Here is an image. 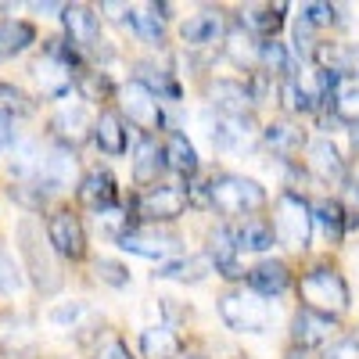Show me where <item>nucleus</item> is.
Masks as SVG:
<instances>
[{"label":"nucleus","mask_w":359,"mask_h":359,"mask_svg":"<svg viewBox=\"0 0 359 359\" xmlns=\"http://www.w3.org/2000/svg\"><path fill=\"white\" fill-rule=\"evenodd\" d=\"M298 294H302L306 309L323 313V316H341L348 309V302H352L345 277L338 273V269H331V266H313L309 273L302 277V284H298Z\"/></svg>","instance_id":"nucleus-1"},{"label":"nucleus","mask_w":359,"mask_h":359,"mask_svg":"<svg viewBox=\"0 0 359 359\" xmlns=\"http://www.w3.org/2000/svg\"><path fill=\"white\" fill-rule=\"evenodd\" d=\"M273 237L291 248V252H306L309 237H313V205L306 198H298L294 191H284L273 208Z\"/></svg>","instance_id":"nucleus-2"},{"label":"nucleus","mask_w":359,"mask_h":359,"mask_svg":"<svg viewBox=\"0 0 359 359\" xmlns=\"http://www.w3.org/2000/svg\"><path fill=\"white\" fill-rule=\"evenodd\" d=\"M208 201H212L216 212H223V216H245V212H255V208L266 205V191L248 176L223 172V176L208 180Z\"/></svg>","instance_id":"nucleus-3"},{"label":"nucleus","mask_w":359,"mask_h":359,"mask_svg":"<svg viewBox=\"0 0 359 359\" xmlns=\"http://www.w3.org/2000/svg\"><path fill=\"white\" fill-rule=\"evenodd\" d=\"M219 316L230 331H245V334H262L273 313L269 302H262V294L255 291H226L219 294Z\"/></svg>","instance_id":"nucleus-4"},{"label":"nucleus","mask_w":359,"mask_h":359,"mask_svg":"<svg viewBox=\"0 0 359 359\" xmlns=\"http://www.w3.org/2000/svg\"><path fill=\"white\" fill-rule=\"evenodd\" d=\"M18 245H22V255H25V266H29V273H33L36 287L40 291H57V284H62V273H57V266L43 245V237H40V226L36 219H22L18 223Z\"/></svg>","instance_id":"nucleus-5"},{"label":"nucleus","mask_w":359,"mask_h":359,"mask_svg":"<svg viewBox=\"0 0 359 359\" xmlns=\"http://www.w3.org/2000/svg\"><path fill=\"white\" fill-rule=\"evenodd\" d=\"M187 191L184 187H169V184H158V187H147L137 201V212L140 219L147 223H172L176 216H184L187 208Z\"/></svg>","instance_id":"nucleus-6"},{"label":"nucleus","mask_w":359,"mask_h":359,"mask_svg":"<svg viewBox=\"0 0 359 359\" xmlns=\"http://www.w3.org/2000/svg\"><path fill=\"white\" fill-rule=\"evenodd\" d=\"M123 108L130 115V123H137L140 130H158L162 126V108H158V94L144 79H130L123 86Z\"/></svg>","instance_id":"nucleus-7"},{"label":"nucleus","mask_w":359,"mask_h":359,"mask_svg":"<svg viewBox=\"0 0 359 359\" xmlns=\"http://www.w3.org/2000/svg\"><path fill=\"white\" fill-rule=\"evenodd\" d=\"M118 248L130 255H144V259H169L180 252V237L176 233H158V230H137L130 226L126 233L115 237Z\"/></svg>","instance_id":"nucleus-8"},{"label":"nucleus","mask_w":359,"mask_h":359,"mask_svg":"<svg viewBox=\"0 0 359 359\" xmlns=\"http://www.w3.org/2000/svg\"><path fill=\"white\" fill-rule=\"evenodd\" d=\"M47 241H50V248L57 255H65V259H83V252H86L83 226H79V219L72 212H65V208L47 219Z\"/></svg>","instance_id":"nucleus-9"},{"label":"nucleus","mask_w":359,"mask_h":359,"mask_svg":"<svg viewBox=\"0 0 359 359\" xmlns=\"http://www.w3.org/2000/svg\"><path fill=\"white\" fill-rule=\"evenodd\" d=\"M62 18H65V29H69V36H72L76 47L101 54V43H104V40H101V22H97L94 11L83 8V4H69V8L62 11Z\"/></svg>","instance_id":"nucleus-10"},{"label":"nucleus","mask_w":359,"mask_h":359,"mask_svg":"<svg viewBox=\"0 0 359 359\" xmlns=\"http://www.w3.org/2000/svg\"><path fill=\"white\" fill-rule=\"evenodd\" d=\"M212 144L219 151H248L255 144V123L252 115H223L212 126Z\"/></svg>","instance_id":"nucleus-11"},{"label":"nucleus","mask_w":359,"mask_h":359,"mask_svg":"<svg viewBox=\"0 0 359 359\" xmlns=\"http://www.w3.org/2000/svg\"><path fill=\"white\" fill-rule=\"evenodd\" d=\"M331 331H334V316H323V313H313V309H298L294 320H291V338L302 348L323 345L331 338Z\"/></svg>","instance_id":"nucleus-12"},{"label":"nucleus","mask_w":359,"mask_h":359,"mask_svg":"<svg viewBox=\"0 0 359 359\" xmlns=\"http://www.w3.org/2000/svg\"><path fill=\"white\" fill-rule=\"evenodd\" d=\"M309 172L316 180H323V184H338V180H345V162H341V151L327 140H313L309 144Z\"/></svg>","instance_id":"nucleus-13"},{"label":"nucleus","mask_w":359,"mask_h":359,"mask_svg":"<svg viewBox=\"0 0 359 359\" xmlns=\"http://www.w3.org/2000/svg\"><path fill=\"white\" fill-rule=\"evenodd\" d=\"M208 262H212L226 280H241L245 273L237 269V241L226 226H216L208 233Z\"/></svg>","instance_id":"nucleus-14"},{"label":"nucleus","mask_w":359,"mask_h":359,"mask_svg":"<svg viewBox=\"0 0 359 359\" xmlns=\"http://www.w3.org/2000/svg\"><path fill=\"white\" fill-rule=\"evenodd\" d=\"M208 97H212V104L223 111V115H248L252 108V86L237 83V79H219L212 83V90H208Z\"/></svg>","instance_id":"nucleus-15"},{"label":"nucleus","mask_w":359,"mask_h":359,"mask_svg":"<svg viewBox=\"0 0 359 359\" xmlns=\"http://www.w3.org/2000/svg\"><path fill=\"white\" fill-rule=\"evenodd\" d=\"M79 201L86 208H94V212H108V208L115 205V180H111V172H101V169L86 172L83 184H79Z\"/></svg>","instance_id":"nucleus-16"},{"label":"nucleus","mask_w":359,"mask_h":359,"mask_svg":"<svg viewBox=\"0 0 359 359\" xmlns=\"http://www.w3.org/2000/svg\"><path fill=\"white\" fill-rule=\"evenodd\" d=\"M248 284H252V291L262 294V298L280 294V291H287V284H291V269H287L280 259H266V262H259L252 273H248Z\"/></svg>","instance_id":"nucleus-17"},{"label":"nucleus","mask_w":359,"mask_h":359,"mask_svg":"<svg viewBox=\"0 0 359 359\" xmlns=\"http://www.w3.org/2000/svg\"><path fill=\"white\" fill-rule=\"evenodd\" d=\"M223 33V18L219 11H201L194 18L184 22V29H180V36H184L187 47H212Z\"/></svg>","instance_id":"nucleus-18"},{"label":"nucleus","mask_w":359,"mask_h":359,"mask_svg":"<svg viewBox=\"0 0 359 359\" xmlns=\"http://www.w3.org/2000/svg\"><path fill=\"white\" fill-rule=\"evenodd\" d=\"M94 140H97L101 151L111 155V158L126 155V126H123V118H118V111H101V115H97Z\"/></svg>","instance_id":"nucleus-19"},{"label":"nucleus","mask_w":359,"mask_h":359,"mask_svg":"<svg viewBox=\"0 0 359 359\" xmlns=\"http://www.w3.org/2000/svg\"><path fill=\"white\" fill-rule=\"evenodd\" d=\"M72 176H76V155H72V147H54V151L43 158V184L50 191H65L72 187Z\"/></svg>","instance_id":"nucleus-20"},{"label":"nucleus","mask_w":359,"mask_h":359,"mask_svg":"<svg viewBox=\"0 0 359 359\" xmlns=\"http://www.w3.org/2000/svg\"><path fill=\"white\" fill-rule=\"evenodd\" d=\"M241 25L248 33H259V36H277L280 25H284V4H259V8H245L241 11Z\"/></svg>","instance_id":"nucleus-21"},{"label":"nucleus","mask_w":359,"mask_h":359,"mask_svg":"<svg viewBox=\"0 0 359 359\" xmlns=\"http://www.w3.org/2000/svg\"><path fill=\"white\" fill-rule=\"evenodd\" d=\"M86 130H90V115H86L83 104H65L62 111L54 115V133L65 140V147L79 144L86 137Z\"/></svg>","instance_id":"nucleus-22"},{"label":"nucleus","mask_w":359,"mask_h":359,"mask_svg":"<svg viewBox=\"0 0 359 359\" xmlns=\"http://www.w3.org/2000/svg\"><path fill=\"white\" fill-rule=\"evenodd\" d=\"M162 155H165V165L176 169V172H184V176H194L198 172V151H194V144L184 133H169Z\"/></svg>","instance_id":"nucleus-23"},{"label":"nucleus","mask_w":359,"mask_h":359,"mask_svg":"<svg viewBox=\"0 0 359 359\" xmlns=\"http://www.w3.org/2000/svg\"><path fill=\"white\" fill-rule=\"evenodd\" d=\"M165 165V155L158 151V144L151 137H144L137 144V158H133V176H137V184H151V180H158Z\"/></svg>","instance_id":"nucleus-24"},{"label":"nucleus","mask_w":359,"mask_h":359,"mask_svg":"<svg viewBox=\"0 0 359 359\" xmlns=\"http://www.w3.org/2000/svg\"><path fill=\"white\" fill-rule=\"evenodd\" d=\"M140 348H144L147 359H169V355L180 352V334L172 327H147L140 334Z\"/></svg>","instance_id":"nucleus-25"},{"label":"nucleus","mask_w":359,"mask_h":359,"mask_svg":"<svg viewBox=\"0 0 359 359\" xmlns=\"http://www.w3.org/2000/svg\"><path fill=\"white\" fill-rule=\"evenodd\" d=\"M313 223L323 226L327 241L338 245L341 233H345V208H341L334 198H320V201H313Z\"/></svg>","instance_id":"nucleus-26"},{"label":"nucleus","mask_w":359,"mask_h":359,"mask_svg":"<svg viewBox=\"0 0 359 359\" xmlns=\"http://www.w3.org/2000/svg\"><path fill=\"white\" fill-rule=\"evenodd\" d=\"M313 57L323 65V72H334V76H348L355 69V50L345 43H320L313 47Z\"/></svg>","instance_id":"nucleus-27"},{"label":"nucleus","mask_w":359,"mask_h":359,"mask_svg":"<svg viewBox=\"0 0 359 359\" xmlns=\"http://www.w3.org/2000/svg\"><path fill=\"white\" fill-rule=\"evenodd\" d=\"M262 140H266V147L269 151H277V155H294L298 147H302V130H294L291 123H269L266 130H262Z\"/></svg>","instance_id":"nucleus-28"},{"label":"nucleus","mask_w":359,"mask_h":359,"mask_svg":"<svg viewBox=\"0 0 359 359\" xmlns=\"http://www.w3.org/2000/svg\"><path fill=\"white\" fill-rule=\"evenodd\" d=\"M36 40V29L29 22H0V57H15Z\"/></svg>","instance_id":"nucleus-29"},{"label":"nucleus","mask_w":359,"mask_h":359,"mask_svg":"<svg viewBox=\"0 0 359 359\" xmlns=\"http://www.w3.org/2000/svg\"><path fill=\"white\" fill-rule=\"evenodd\" d=\"M233 241H237V252H266L269 245L277 241L273 237V223H262V219H248L241 230L233 233Z\"/></svg>","instance_id":"nucleus-30"},{"label":"nucleus","mask_w":359,"mask_h":359,"mask_svg":"<svg viewBox=\"0 0 359 359\" xmlns=\"http://www.w3.org/2000/svg\"><path fill=\"white\" fill-rule=\"evenodd\" d=\"M72 83H76V90H79L86 101H104L111 94V79L104 72H97V69H76L72 72Z\"/></svg>","instance_id":"nucleus-31"},{"label":"nucleus","mask_w":359,"mask_h":359,"mask_svg":"<svg viewBox=\"0 0 359 359\" xmlns=\"http://www.w3.org/2000/svg\"><path fill=\"white\" fill-rule=\"evenodd\" d=\"M226 54L233 57V65H252L259 57V47L252 43V33L245 25H237V29L226 33Z\"/></svg>","instance_id":"nucleus-32"},{"label":"nucleus","mask_w":359,"mask_h":359,"mask_svg":"<svg viewBox=\"0 0 359 359\" xmlns=\"http://www.w3.org/2000/svg\"><path fill=\"white\" fill-rule=\"evenodd\" d=\"M155 277H162V280H201V277H205V259H180V262H162Z\"/></svg>","instance_id":"nucleus-33"},{"label":"nucleus","mask_w":359,"mask_h":359,"mask_svg":"<svg viewBox=\"0 0 359 359\" xmlns=\"http://www.w3.org/2000/svg\"><path fill=\"white\" fill-rule=\"evenodd\" d=\"M15 172L18 176H43V155L33 140L15 144Z\"/></svg>","instance_id":"nucleus-34"},{"label":"nucleus","mask_w":359,"mask_h":359,"mask_svg":"<svg viewBox=\"0 0 359 359\" xmlns=\"http://www.w3.org/2000/svg\"><path fill=\"white\" fill-rule=\"evenodd\" d=\"M334 115L348 126H359V86H348L334 97Z\"/></svg>","instance_id":"nucleus-35"},{"label":"nucleus","mask_w":359,"mask_h":359,"mask_svg":"<svg viewBox=\"0 0 359 359\" xmlns=\"http://www.w3.org/2000/svg\"><path fill=\"white\" fill-rule=\"evenodd\" d=\"M0 291L4 294H18L22 291V273H18V266L11 262V255L0 248Z\"/></svg>","instance_id":"nucleus-36"},{"label":"nucleus","mask_w":359,"mask_h":359,"mask_svg":"<svg viewBox=\"0 0 359 359\" xmlns=\"http://www.w3.org/2000/svg\"><path fill=\"white\" fill-rule=\"evenodd\" d=\"M259 57L266 62V69H273V72H287V69H291V62H287V50H284V43H277V40L259 43Z\"/></svg>","instance_id":"nucleus-37"},{"label":"nucleus","mask_w":359,"mask_h":359,"mask_svg":"<svg viewBox=\"0 0 359 359\" xmlns=\"http://www.w3.org/2000/svg\"><path fill=\"white\" fill-rule=\"evenodd\" d=\"M284 101H287V108L291 111H313V101H316V94H309V90H302L294 79H287L284 83Z\"/></svg>","instance_id":"nucleus-38"},{"label":"nucleus","mask_w":359,"mask_h":359,"mask_svg":"<svg viewBox=\"0 0 359 359\" xmlns=\"http://www.w3.org/2000/svg\"><path fill=\"white\" fill-rule=\"evenodd\" d=\"M323 359H359V334H345L323 348Z\"/></svg>","instance_id":"nucleus-39"},{"label":"nucleus","mask_w":359,"mask_h":359,"mask_svg":"<svg viewBox=\"0 0 359 359\" xmlns=\"http://www.w3.org/2000/svg\"><path fill=\"white\" fill-rule=\"evenodd\" d=\"M97 277H101L104 284H111V287H126V284H130V269L118 266V262H111V259H101V262H97Z\"/></svg>","instance_id":"nucleus-40"},{"label":"nucleus","mask_w":359,"mask_h":359,"mask_svg":"<svg viewBox=\"0 0 359 359\" xmlns=\"http://www.w3.org/2000/svg\"><path fill=\"white\" fill-rule=\"evenodd\" d=\"M0 108H4V111H18V115H25L33 104L25 101V94H22L18 86H11V83H0Z\"/></svg>","instance_id":"nucleus-41"},{"label":"nucleus","mask_w":359,"mask_h":359,"mask_svg":"<svg viewBox=\"0 0 359 359\" xmlns=\"http://www.w3.org/2000/svg\"><path fill=\"white\" fill-rule=\"evenodd\" d=\"M94 359H133V352L126 348V341H118V338H108L97 352H94Z\"/></svg>","instance_id":"nucleus-42"},{"label":"nucleus","mask_w":359,"mask_h":359,"mask_svg":"<svg viewBox=\"0 0 359 359\" xmlns=\"http://www.w3.org/2000/svg\"><path fill=\"white\" fill-rule=\"evenodd\" d=\"M302 18H306L309 25H327V22L334 18V8H331V4H306V8H302Z\"/></svg>","instance_id":"nucleus-43"},{"label":"nucleus","mask_w":359,"mask_h":359,"mask_svg":"<svg viewBox=\"0 0 359 359\" xmlns=\"http://www.w3.org/2000/svg\"><path fill=\"white\" fill-rule=\"evenodd\" d=\"M309 36H313V25H309L306 18H298V22H294V43H298V50H306V54L313 50V47H309L313 40H309Z\"/></svg>","instance_id":"nucleus-44"},{"label":"nucleus","mask_w":359,"mask_h":359,"mask_svg":"<svg viewBox=\"0 0 359 359\" xmlns=\"http://www.w3.org/2000/svg\"><path fill=\"white\" fill-rule=\"evenodd\" d=\"M345 184H348V191H352V198L359 201V162H355V165H352V172L345 176Z\"/></svg>","instance_id":"nucleus-45"},{"label":"nucleus","mask_w":359,"mask_h":359,"mask_svg":"<svg viewBox=\"0 0 359 359\" xmlns=\"http://www.w3.org/2000/svg\"><path fill=\"white\" fill-rule=\"evenodd\" d=\"M184 359H198V355H184Z\"/></svg>","instance_id":"nucleus-46"}]
</instances>
